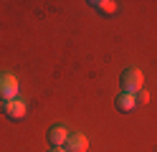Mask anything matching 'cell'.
Returning <instances> with one entry per match:
<instances>
[{
	"mask_svg": "<svg viewBox=\"0 0 157 152\" xmlns=\"http://www.w3.org/2000/svg\"><path fill=\"white\" fill-rule=\"evenodd\" d=\"M119 86L124 94H137L140 89H144V74L134 66H127L119 76Z\"/></svg>",
	"mask_w": 157,
	"mask_h": 152,
	"instance_id": "6da1fadb",
	"label": "cell"
},
{
	"mask_svg": "<svg viewBox=\"0 0 157 152\" xmlns=\"http://www.w3.org/2000/svg\"><path fill=\"white\" fill-rule=\"evenodd\" d=\"M18 99V79L13 74H0V101Z\"/></svg>",
	"mask_w": 157,
	"mask_h": 152,
	"instance_id": "7a4b0ae2",
	"label": "cell"
},
{
	"mask_svg": "<svg viewBox=\"0 0 157 152\" xmlns=\"http://www.w3.org/2000/svg\"><path fill=\"white\" fill-rule=\"evenodd\" d=\"M0 111H3L8 119L18 122V119H23V117H25V104H23L21 99H13V101H0Z\"/></svg>",
	"mask_w": 157,
	"mask_h": 152,
	"instance_id": "3957f363",
	"label": "cell"
},
{
	"mask_svg": "<svg viewBox=\"0 0 157 152\" xmlns=\"http://www.w3.org/2000/svg\"><path fill=\"white\" fill-rule=\"evenodd\" d=\"M63 147H66V152H86V150H89V139L76 132V134H68L66 137V145Z\"/></svg>",
	"mask_w": 157,
	"mask_h": 152,
	"instance_id": "277c9868",
	"label": "cell"
},
{
	"mask_svg": "<svg viewBox=\"0 0 157 152\" xmlns=\"http://www.w3.org/2000/svg\"><path fill=\"white\" fill-rule=\"evenodd\" d=\"M66 137H68V132L61 124H53L51 129H48V145H51V147H63L66 145Z\"/></svg>",
	"mask_w": 157,
	"mask_h": 152,
	"instance_id": "5b68a950",
	"label": "cell"
},
{
	"mask_svg": "<svg viewBox=\"0 0 157 152\" xmlns=\"http://www.w3.org/2000/svg\"><path fill=\"white\" fill-rule=\"evenodd\" d=\"M114 107L122 111V114H129V111H134L137 109V104H134V94H117V99H114Z\"/></svg>",
	"mask_w": 157,
	"mask_h": 152,
	"instance_id": "8992f818",
	"label": "cell"
},
{
	"mask_svg": "<svg viewBox=\"0 0 157 152\" xmlns=\"http://www.w3.org/2000/svg\"><path fill=\"white\" fill-rule=\"evenodd\" d=\"M89 5L94 10H99V13H104V15H114L117 13V3L114 0H91Z\"/></svg>",
	"mask_w": 157,
	"mask_h": 152,
	"instance_id": "52a82bcc",
	"label": "cell"
},
{
	"mask_svg": "<svg viewBox=\"0 0 157 152\" xmlns=\"http://www.w3.org/2000/svg\"><path fill=\"white\" fill-rule=\"evenodd\" d=\"M147 101H150V94H147L144 89H140V91L134 94V104H137V107H144Z\"/></svg>",
	"mask_w": 157,
	"mask_h": 152,
	"instance_id": "ba28073f",
	"label": "cell"
},
{
	"mask_svg": "<svg viewBox=\"0 0 157 152\" xmlns=\"http://www.w3.org/2000/svg\"><path fill=\"white\" fill-rule=\"evenodd\" d=\"M48 152H66V150H61V147H51Z\"/></svg>",
	"mask_w": 157,
	"mask_h": 152,
	"instance_id": "9c48e42d",
	"label": "cell"
}]
</instances>
